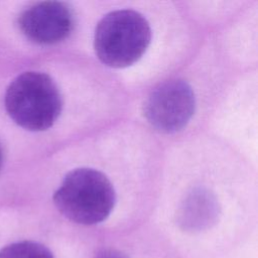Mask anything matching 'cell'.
Here are the masks:
<instances>
[{
	"label": "cell",
	"instance_id": "cell-1",
	"mask_svg": "<svg viewBox=\"0 0 258 258\" xmlns=\"http://www.w3.org/2000/svg\"><path fill=\"white\" fill-rule=\"evenodd\" d=\"M59 213L80 225H96L105 221L116 203V194L108 177L88 167L70 171L53 194Z\"/></svg>",
	"mask_w": 258,
	"mask_h": 258
},
{
	"label": "cell",
	"instance_id": "cell-9",
	"mask_svg": "<svg viewBox=\"0 0 258 258\" xmlns=\"http://www.w3.org/2000/svg\"><path fill=\"white\" fill-rule=\"evenodd\" d=\"M2 161H3V155H2V149L0 147V168H1V165H2Z\"/></svg>",
	"mask_w": 258,
	"mask_h": 258
},
{
	"label": "cell",
	"instance_id": "cell-7",
	"mask_svg": "<svg viewBox=\"0 0 258 258\" xmlns=\"http://www.w3.org/2000/svg\"><path fill=\"white\" fill-rule=\"evenodd\" d=\"M0 258H54L43 244L34 241H20L9 244L0 250Z\"/></svg>",
	"mask_w": 258,
	"mask_h": 258
},
{
	"label": "cell",
	"instance_id": "cell-5",
	"mask_svg": "<svg viewBox=\"0 0 258 258\" xmlns=\"http://www.w3.org/2000/svg\"><path fill=\"white\" fill-rule=\"evenodd\" d=\"M22 33L38 44H54L68 38L75 25L70 6L58 1H44L25 9L18 19Z\"/></svg>",
	"mask_w": 258,
	"mask_h": 258
},
{
	"label": "cell",
	"instance_id": "cell-6",
	"mask_svg": "<svg viewBox=\"0 0 258 258\" xmlns=\"http://www.w3.org/2000/svg\"><path fill=\"white\" fill-rule=\"evenodd\" d=\"M219 216L220 206L215 195L206 188H196L178 207L176 223L184 232L200 233L212 228Z\"/></svg>",
	"mask_w": 258,
	"mask_h": 258
},
{
	"label": "cell",
	"instance_id": "cell-4",
	"mask_svg": "<svg viewBox=\"0 0 258 258\" xmlns=\"http://www.w3.org/2000/svg\"><path fill=\"white\" fill-rule=\"evenodd\" d=\"M196 97L191 87L182 80L158 85L146 98L143 114L148 123L162 133L181 130L195 113Z\"/></svg>",
	"mask_w": 258,
	"mask_h": 258
},
{
	"label": "cell",
	"instance_id": "cell-2",
	"mask_svg": "<svg viewBox=\"0 0 258 258\" xmlns=\"http://www.w3.org/2000/svg\"><path fill=\"white\" fill-rule=\"evenodd\" d=\"M4 101L10 118L29 131L50 128L62 110V98L56 84L41 72L17 76L9 84Z\"/></svg>",
	"mask_w": 258,
	"mask_h": 258
},
{
	"label": "cell",
	"instance_id": "cell-3",
	"mask_svg": "<svg viewBox=\"0 0 258 258\" xmlns=\"http://www.w3.org/2000/svg\"><path fill=\"white\" fill-rule=\"evenodd\" d=\"M151 40V28L140 13L115 10L106 14L97 24L94 48L106 66L121 69L136 62L146 51Z\"/></svg>",
	"mask_w": 258,
	"mask_h": 258
},
{
	"label": "cell",
	"instance_id": "cell-8",
	"mask_svg": "<svg viewBox=\"0 0 258 258\" xmlns=\"http://www.w3.org/2000/svg\"><path fill=\"white\" fill-rule=\"evenodd\" d=\"M95 258H129V257L120 250L113 249V248H106V249L100 250L96 254Z\"/></svg>",
	"mask_w": 258,
	"mask_h": 258
}]
</instances>
